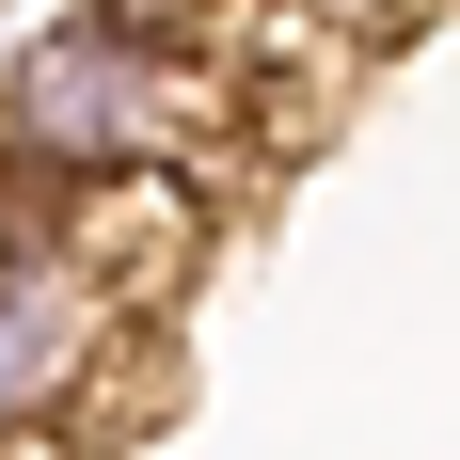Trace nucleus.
I'll list each match as a JSON object with an SVG mask.
<instances>
[{
  "label": "nucleus",
  "mask_w": 460,
  "mask_h": 460,
  "mask_svg": "<svg viewBox=\"0 0 460 460\" xmlns=\"http://www.w3.org/2000/svg\"><path fill=\"white\" fill-rule=\"evenodd\" d=\"M0 460H95V413H32V429H0Z\"/></svg>",
  "instance_id": "20e7f679"
},
{
  "label": "nucleus",
  "mask_w": 460,
  "mask_h": 460,
  "mask_svg": "<svg viewBox=\"0 0 460 460\" xmlns=\"http://www.w3.org/2000/svg\"><path fill=\"white\" fill-rule=\"evenodd\" d=\"M238 111H223V64H190V48L128 32V16H48L16 64H0V190H16V223L64 207L95 175H223L238 190Z\"/></svg>",
  "instance_id": "f257e3e1"
},
{
  "label": "nucleus",
  "mask_w": 460,
  "mask_h": 460,
  "mask_svg": "<svg viewBox=\"0 0 460 460\" xmlns=\"http://www.w3.org/2000/svg\"><path fill=\"white\" fill-rule=\"evenodd\" d=\"M32 223H64L95 270L159 318V302L207 270V238H223V175H95V190H64V207H32Z\"/></svg>",
  "instance_id": "7ed1b4c3"
},
{
  "label": "nucleus",
  "mask_w": 460,
  "mask_h": 460,
  "mask_svg": "<svg viewBox=\"0 0 460 460\" xmlns=\"http://www.w3.org/2000/svg\"><path fill=\"white\" fill-rule=\"evenodd\" d=\"M128 333H143V302L64 223H0V429L95 413V381L128 366Z\"/></svg>",
  "instance_id": "f03ea898"
}]
</instances>
